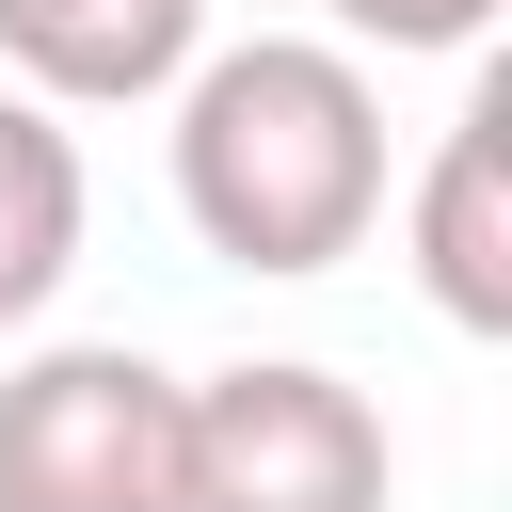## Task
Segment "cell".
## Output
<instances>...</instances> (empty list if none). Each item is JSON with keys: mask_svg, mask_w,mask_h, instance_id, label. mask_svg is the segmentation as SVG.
I'll return each mask as SVG.
<instances>
[{"mask_svg": "<svg viewBox=\"0 0 512 512\" xmlns=\"http://www.w3.org/2000/svg\"><path fill=\"white\" fill-rule=\"evenodd\" d=\"M176 208L224 272H336L384 224V80L320 32H240L192 48L176 80Z\"/></svg>", "mask_w": 512, "mask_h": 512, "instance_id": "6da1fadb", "label": "cell"}, {"mask_svg": "<svg viewBox=\"0 0 512 512\" xmlns=\"http://www.w3.org/2000/svg\"><path fill=\"white\" fill-rule=\"evenodd\" d=\"M176 512H400V432L368 384L240 352L176 384Z\"/></svg>", "mask_w": 512, "mask_h": 512, "instance_id": "7a4b0ae2", "label": "cell"}, {"mask_svg": "<svg viewBox=\"0 0 512 512\" xmlns=\"http://www.w3.org/2000/svg\"><path fill=\"white\" fill-rule=\"evenodd\" d=\"M0 512H176V368L128 336L0 368Z\"/></svg>", "mask_w": 512, "mask_h": 512, "instance_id": "3957f363", "label": "cell"}, {"mask_svg": "<svg viewBox=\"0 0 512 512\" xmlns=\"http://www.w3.org/2000/svg\"><path fill=\"white\" fill-rule=\"evenodd\" d=\"M208 48V0H0V64L32 112H144Z\"/></svg>", "mask_w": 512, "mask_h": 512, "instance_id": "277c9868", "label": "cell"}, {"mask_svg": "<svg viewBox=\"0 0 512 512\" xmlns=\"http://www.w3.org/2000/svg\"><path fill=\"white\" fill-rule=\"evenodd\" d=\"M512 96L480 80L448 128H432V176H416V288L448 336H512Z\"/></svg>", "mask_w": 512, "mask_h": 512, "instance_id": "5b68a950", "label": "cell"}, {"mask_svg": "<svg viewBox=\"0 0 512 512\" xmlns=\"http://www.w3.org/2000/svg\"><path fill=\"white\" fill-rule=\"evenodd\" d=\"M64 272H80V144L0 80V336H32Z\"/></svg>", "mask_w": 512, "mask_h": 512, "instance_id": "8992f818", "label": "cell"}, {"mask_svg": "<svg viewBox=\"0 0 512 512\" xmlns=\"http://www.w3.org/2000/svg\"><path fill=\"white\" fill-rule=\"evenodd\" d=\"M352 48H480L496 32V0H320Z\"/></svg>", "mask_w": 512, "mask_h": 512, "instance_id": "52a82bcc", "label": "cell"}]
</instances>
